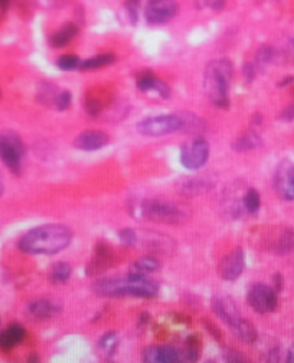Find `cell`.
I'll use <instances>...</instances> for the list:
<instances>
[{"instance_id": "cell-1", "label": "cell", "mask_w": 294, "mask_h": 363, "mask_svg": "<svg viewBox=\"0 0 294 363\" xmlns=\"http://www.w3.org/2000/svg\"><path fill=\"white\" fill-rule=\"evenodd\" d=\"M71 239L69 228L60 223H48L26 233L19 241V250L33 255H53L64 251Z\"/></svg>"}, {"instance_id": "cell-2", "label": "cell", "mask_w": 294, "mask_h": 363, "mask_svg": "<svg viewBox=\"0 0 294 363\" xmlns=\"http://www.w3.org/2000/svg\"><path fill=\"white\" fill-rule=\"evenodd\" d=\"M94 292L103 297H141L150 298L159 293L156 281L146 276H130L126 278L103 280L94 285Z\"/></svg>"}, {"instance_id": "cell-3", "label": "cell", "mask_w": 294, "mask_h": 363, "mask_svg": "<svg viewBox=\"0 0 294 363\" xmlns=\"http://www.w3.org/2000/svg\"><path fill=\"white\" fill-rule=\"evenodd\" d=\"M232 78V67L228 61H215L205 71V91L214 105L228 107V90Z\"/></svg>"}, {"instance_id": "cell-4", "label": "cell", "mask_w": 294, "mask_h": 363, "mask_svg": "<svg viewBox=\"0 0 294 363\" xmlns=\"http://www.w3.org/2000/svg\"><path fill=\"white\" fill-rule=\"evenodd\" d=\"M24 153L25 146L19 136L12 131H5L0 135V159L16 175L21 171V160Z\"/></svg>"}, {"instance_id": "cell-5", "label": "cell", "mask_w": 294, "mask_h": 363, "mask_svg": "<svg viewBox=\"0 0 294 363\" xmlns=\"http://www.w3.org/2000/svg\"><path fill=\"white\" fill-rule=\"evenodd\" d=\"M182 128V119L179 116H159L144 119L137 124V130L143 136L160 137L172 135Z\"/></svg>"}, {"instance_id": "cell-6", "label": "cell", "mask_w": 294, "mask_h": 363, "mask_svg": "<svg viewBox=\"0 0 294 363\" xmlns=\"http://www.w3.org/2000/svg\"><path fill=\"white\" fill-rule=\"evenodd\" d=\"M144 218L160 223H179L182 221V211L171 203L163 201H147L141 206Z\"/></svg>"}, {"instance_id": "cell-7", "label": "cell", "mask_w": 294, "mask_h": 363, "mask_svg": "<svg viewBox=\"0 0 294 363\" xmlns=\"http://www.w3.org/2000/svg\"><path fill=\"white\" fill-rule=\"evenodd\" d=\"M248 304L260 314L271 313L277 309V292L268 287V285L255 284L248 292Z\"/></svg>"}, {"instance_id": "cell-8", "label": "cell", "mask_w": 294, "mask_h": 363, "mask_svg": "<svg viewBox=\"0 0 294 363\" xmlns=\"http://www.w3.org/2000/svg\"><path fill=\"white\" fill-rule=\"evenodd\" d=\"M209 159V146L205 140H195L180 150V162L189 170H198L205 166Z\"/></svg>"}, {"instance_id": "cell-9", "label": "cell", "mask_w": 294, "mask_h": 363, "mask_svg": "<svg viewBox=\"0 0 294 363\" xmlns=\"http://www.w3.org/2000/svg\"><path fill=\"white\" fill-rule=\"evenodd\" d=\"M178 3L175 0H149L146 8V19L152 25L166 24L175 17Z\"/></svg>"}, {"instance_id": "cell-10", "label": "cell", "mask_w": 294, "mask_h": 363, "mask_svg": "<svg viewBox=\"0 0 294 363\" xmlns=\"http://www.w3.org/2000/svg\"><path fill=\"white\" fill-rule=\"evenodd\" d=\"M274 186L286 201H294V163L283 162L275 171Z\"/></svg>"}, {"instance_id": "cell-11", "label": "cell", "mask_w": 294, "mask_h": 363, "mask_svg": "<svg viewBox=\"0 0 294 363\" xmlns=\"http://www.w3.org/2000/svg\"><path fill=\"white\" fill-rule=\"evenodd\" d=\"M244 267H245L244 253H243V250L238 248V250L232 251L223 260V262H220V267H219V271L224 280L234 281L243 274Z\"/></svg>"}, {"instance_id": "cell-12", "label": "cell", "mask_w": 294, "mask_h": 363, "mask_svg": "<svg viewBox=\"0 0 294 363\" xmlns=\"http://www.w3.org/2000/svg\"><path fill=\"white\" fill-rule=\"evenodd\" d=\"M212 305H214V312L216 313V316L220 320H224L227 324H230L231 328L241 319L240 310L236 309L235 303L230 297H216L214 300Z\"/></svg>"}, {"instance_id": "cell-13", "label": "cell", "mask_w": 294, "mask_h": 363, "mask_svg": "<svg viewBox=\"0 0 294 363\" xmlns=\"http://www.w3.org/2000/svg\"><path fill=\"white\" fill-rule=\"evenodd\" d=\"M110 142V137L105 135L104 131H84L76 139V147L85 151H94L98 149H103Z\"/></svg>"}, {"instance_id": "cell-14", "label": "cell", "mask_w": 294, "mask_h": 363, "mask_svg": "<svg viewBox=\"0 0 294 363\" xmlns=\"http://www.w3.org/2000/svg\"><path fill=\"white\" fill-rule=\"evenodd\" d=\"M146 362H160V363H175L179 362V352L171 346H160V348H149L144 352Z\"/></svg>"}, {"instance_id": "cell-15", "label": "cell", "mask_w": 294, "mask_h": 363, "mask_svg": "<svg viewBox=\"0 0 294 363\" xmlns=\"http://www.w3.org/2000/svg\"><path fill=\"white\" fill-rule=\"evenodd\" d=\"M26 332L21 326V324H12L6 330L0 332V349L8 351L13 346L19 345V343L25 339Z\"/></svg>"}, {"instance_id": "cell-16", "label": "cell", "mask_w": 294, "mask_h": 363, "mask_svg": "<svg viewBox=\"0 0 294 363\" xmlns=\"http://www.w3.org/2000/svg\"><path fill=\"white\" fill-rule=\"evenodd\" d=\"M160 262L152 257H143L139 261H136L132 269H130V276H147L149 273H153L159 270Z\"/></svg>"}, {"instance_id": "cell-17", "label": "cell", "mask_w": 294, "mask_h": 363, "mask_svg": "<svg viewBox=\"0 0 294 363\" xmlns=\"http://www.w3.org/2000/svg\"><path fill=\"white\" fill-rule=\"evenodd\" d=\"M231 329H232V332L236 335L238 339H241V340L245 341V343H252V341H255V339H257V332H255L254 326H252V324H251L250 321L244 320L243 317H241L240 320H238Z\"/></svg>"}, {"instance_id": "cell-18", "label": "cell", "mask_w": 294, "mask_h": 363, "mask_svg": "<svg viewBox=\"0 0 294 363\" xmlns=\"http://www.w3.org/2000/svg\"><path fill=\"white\" fill-rule=\"evenodd\" d=\"M139 88L141 91H156L163 99L169 97V88L164 85L162 81H157L152 75H144L139 80Z\"/></svg>"}, {"instance_id": "cell-19", "label": "cell", "mask_w": 294, "mask_h": 363, "mask_svg": "<svg viewBox=\"0 0 294 363\" xmlns=\"http://www.w3.org/2000/svg\"><path fill=\"white\" fill-rule=\"evenodd\" d=\"M117 346H119V336L114 333V332H110L107 335H104L101 339H100V343H98V351H100V355L105 359L112 357L116 351H117Z\"/></svg>"}, {"instance_id": "cell-20", "label": "cell", "mask_w": 294, "mask_h": 363, "mask_svg": "<svg viewBox=\"0 0 294 363\" xmlns=\"http://www.w3.org/2000/svg\"><path fill=\"white\" fill-rule=\"evenodd\" d=\"M55 312H57L55 310V305L46 300L35 301L29 305V313L36 319H46L52 316Z\"/></svg>"}, {"instance_id": "cell-21", "label": "cell", "mask_w": 294, "mask_h": 363, "mask_svg": "<svg viewBox=\"0 0 294 363\" xmlns=\"http://www.w3.org/2000/svg\"><path fill=\"white\" fill-rule=\"evenodd\" d=\"M261 146V139L255 135V133L250 131L247 135H244L243 137L238 139V142L235 143V150L238 151H250L254 150L257 147Z\"/></svg>"}, {"instance_id": "cell-22", "label": "cell", "mask_w": 294, "mask_h": 363, "mask_svg": "<svg viewBox=\"0 0 294 363\" xmlns=\"http://www.w3.org/2000/svg\"><path fill=\"white\" fill-rule=\"evenodd\" d=\"M113 62H114V55L103 53V55H97V56H94V58L81 62L80 68L81 69H97V68L107 67V65L113 64Z\"/></svg>"}, {"instance_id": "cell-23", "label": "cell", "mask_w": 294, "mask_h": 363, "mask_svg": "<svg viewBox=\"0 0 294 363\" xmlns=\"http://www.w3.org/2000/svg\"><path fill=\"white\" fill-rule=\"evenodd\" d=\"M77 33V28L74 25H65L60 32L55 33L52 36V45L55 47H64L68 42H71V40Z\"/></svg>"}, {"instance_id": "cell-24", "label": "cell", "mask_w": 294, "mask_h": 363, "mask_svg": "<svg viewBox=\"0 0 294 363\" xmlns=\"http://www.w3.org/2000/svg\"><path fill=\"white\" fill-rule=\"evenodd\" d=\"M72 269L67 262H58L52 267L51 270V280L53 282H65L71 277Z\"/></svg>"}, {"instance_id": "cell-25", "label": "cell", "mask_w": 294, "mask_h": 363, "mask_svg": "<svg viewBox=\"0 0 294 363\" xmlns=\"http://www.w3.org/2000/svg\"><path fill=\"white\" fill-rule=\"evenodd\" d=\"M244 206L247 209V212L250 214H255L260 209L261 198L255 189H248V192L244 196Z\"/></svg>"}, {"instance_id": "cell-26", "label": "cell", "mask_w": 294, "mask_h": 363, "mask_svg": "<svg viewBox=\"0 0 294 363\" xmlns=\"http://www.w3.org/2000/svg\"><path fill=\"white\" fill-rule=\"evenodd\" d=\"M293 250H294V231L287 229V231H284L279 239L277 251H279V254H288Z\"/></svg>"}, {"instance_id": "cell-27", "label": "cell", "mask_w": 294, "mask_h": 363, "mask_svg": "<svg viewBox=\"0 0 294 363\" xmlns=\"http://www.w3.org/2000/svg\"><path fill=\"white\" fill-rule=\"evenodd\" d=\"M199 356V351H198V346L195 345V340L191 339L187 341V345L183 346V349L179 352V357L182 360H187V362H191V360H196Z\"/></svg>"}, {"instance_id": "cell-28", "label": "cell", "mask_w": 294, "mask_h": 363, "mask_svg": "<svg viewBox=\"0 0 294 363\" xmlns=\"http://www.w3.org/2000/svg\"><path fill=\"white\" fill-rule=\"evenodd\" d=\"M58 67L64 71H69V69H76V68H80V58L76 55H64L61 56V58L58 60Z\"/></svg>"}, {"instance_id": "cell-29", "label": "cell", "mask_w": 294, "mask_h": 363, "mask_svg": "<svg viewBox=\"0 0 294 363\" xmlns=\"http://www.w3.org/2000/svg\"><path fill=\"white\" fill-rule=\"evenodd\" d=\"M55 104H57L58 110H65L69 107L71 104V94L69 92H61L58 97H57V101H55Z\"/></svg>"}, {"instance_id": "cell-30", "label": "cell", "mask_w": 294, "mask_h": 363, "mask_svg": "<svg viewBox=\"0 0 294 363\" xmlns=\"http://www.w3.org/2000/svg\"><path fill=\"white\" fill-rule=\"evenodd\" d=\"M120 238L126 245H133L136 242V234L132 231V229H124V231H121Z\"/></svg>"}, {"instance_id": "cell-31", "label": "cell", "mask_w": 294, "mask_h": 363, "mask_svg": "<svg viewBox=\"0 0 294 363\" xmlns=\"http://www.w3.org/2000/svg\"><path fill=\"white\" fill-rule=\"evenodd\" d=\"M283 119L287 120V121L294 120V104L290 105V107H287V108L284 110V112H283Z\"/></svg>"}, {"instance_id": "cell-32", "label": "cell", "mask_w": 294, "mask_h": 363, "mask_svg": "<svg viewBox=\"0 0 294 363\" xmlns=\"http://www.w3.org/2000/svg\"><path fill=\"white\" fill-rule=\"evenodd\" d=\"M287 360L288 362H293L294 363V345L290 348V351H288V355H287Z\"/></svg>"}]
</instances>
